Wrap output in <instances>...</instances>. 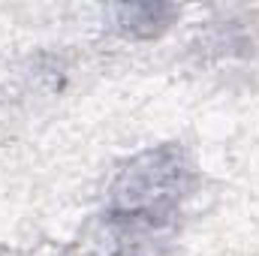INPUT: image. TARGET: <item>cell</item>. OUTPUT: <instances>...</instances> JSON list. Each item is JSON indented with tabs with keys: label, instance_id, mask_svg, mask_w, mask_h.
I'll return each mask as SVG.
<instances>
[{
	"label": "cell",
	"instance_id": "cell-1",
	"mask_svg": "<svg viewBox=\"0 0 259 256\" xmlns=\"http://www.w3.org/2000/svg\"><path fill=\"white\" fill-rule=\"evenodd\" d=\"M166 15H172L169 6H151V3H142V6H121L118 9V24L124 33L133 36H151L157 30L166 27Z\"/></svg>",
	"mask_w": 259,
	"mask_h": 256
}]
</instances>
